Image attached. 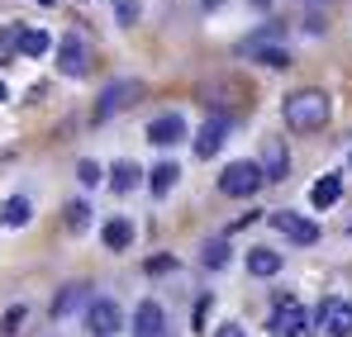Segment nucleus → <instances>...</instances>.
Returning <instances> with one entry per match:
<instances>
[{
	"instance_id": "25",
	"label": "nucleus",
	"mask_w": 352,
	"mask_h": 337,
	"mask_svg": "<svg viewBox=\"0 0 352 337\" xmlns=\"http://www.w3.org/2000/svg\"><path fill=\"white\" fill-rule=\"evenodd\" d=\"M10 53H19V29H5V34H0V62Z\"/></svg>"
},
{
	"instance_id": "15",
	"label": "nucleus",
	"mask_w": 352,
	"mask_h": 337,
	"mask_svg": "<svg viewBox=\"0 0 352 337\" xmlns=\"http://www.w3.org/2000/svg\"><path fill=\"white\" fill-rule=\"evenodd\" d=\"M248 271H252V276H276V271H281V252L252 247V252H248Z\"/></svg>"
},
{
	"instance_id": "19",
	"label": "nucleus",
	"mask_w": 352,
	"mask_h": 337,
	"mask_svg": "<svg viewBox=\"0 0 352 337\" xmlns=\"http://www.w3.org/2000/svg\"><path fill=\"white\" fill-rule=\"evenodd\" d=\"M0 224H10V228H24V224H29V200H24V195L5 200V205H0Z\"/></svg>"
},
{
	"instance_id": "30",
	"label": "nucleus",
	"mask_w": 352,
	"mask_h": 337,
	"mask_svg": "<svg viewBox=\"0 0 352 337\" xmlns=\"http://www.w3.org/2000/svg\"><path fill=\"white\" fill-rule=\"evenodd\" d=\"M38 5H58V0H38Z\"/></svg>"
},
{
	"instance_id": "32",
	"label": "nucleus",
	"mask_w": 352,
	"mask_h": 337,
	"mask_svg": "<svg viewBox=\"0 0 352 337\" xmlns=\"http://www.w3.org/2000/svg\"><path fill=\"white\" fill-rule=\"evenodd\" d=\"M314 5H329V0H314Z\"/></svg>"
},
{
	"instance_id": "9",
	"label": "nucleus",
	"mask_w": 352,
	"mask_h": 337,
	"mask_svg": "<svg viewBox=\"0 0 352 337\" xmlns=\"http://www.w3.org/2000/svg\"><path fill=\"white\" fill-rule=\"evenodd\" d=\"M224 138H229V119H224V114L205 119V128L195 133V157H214V152L224 148Z\"/></svg>"
},
{
	"instance_id": "13",
	"label": "nucleus",
	"mask_w": 352,
	"mask_h": 337,
	"mask_svg": "<svg viewBox=\"0 0 352 337\" xmlns=\"http://www.w3.org/2000/svg\"><path fill=\"white\" fill-rule=\"evenodd\" d=\"M148 138H153L157 148H172V143L186 138V119H181V114H162V119H153V124H148Z\"/></svg>"
},
{
	"instance_id": "10",
	"label": "nucleus",
	"mask_w": 352,
	"mask_h": 337,
	"mask_svg": "<svg viewBox=\"0 0 352 337\" xmlns=\"http://www.w3.org/2000/svg\"><path fill=\"white\" fill-rule=\"evenodd\" d=\"M86 328L96 337H110L119 328V304L115 299H91V309H86Z\"/></svg>"
},
{
	"instance_id": "7",
	"label": "nucleus",
	"mask_w": 352,
	"mask_h": 337,
	"mask_svg": "<svg viewBox=\"0 0 352 337\" xmlns=\"http://www.w3.org/2000/svg\"><path fill=\"white\" fill-rule=\"evenodd\" d=\"M272 228H276V233H286V237H291V242H300V247L319 242V224L300 219V214H291V209H276V214H272Z\"/></svg>"
},
{
	"instance_id": "27",
	"label": "nucleus",
	"mask_w": 352,
	"mask_h": 337,
	"mask_svg": "<svg viewBox=\"0 0 352 337\" xmlns=\"http://www.w3.org/2000/svg\"><path fill=\"white\" fill-rule=\"evenodd\" d=\"M119 19L133 24V19H138V0H119Z\"/></svg>"
},
{
	"instance_id": "1",
	"label": "nucleus",
	"mask_w": 352,
	"mask_h": 337,
	"mask_svg": "<svg viewBox=\"0 0 352 337\" xmlns=\"http://www.w3.org/2000/svg\"><path fill=\"white\" fill-rule=\"evenodd\" d=\"M281 114H286V124L295 133H314V128L329 124V95L324 91H295V95H286Z\"/></svg>"
},
{
	"instance_id": "3",
	"label": "nucleus",
	"mask_w": 352,
	"mask_h": 337,
	"mask_svg": "<svg viewBox=\"0 0 352 337\" xmlns=\"http://www.w3.org/2000/svg\"><path fill=\"white\" fill-rule=\"evenodd\" d=\"M267 328H272L276 337H305L309 333V314H305V304H295V299H276Z\"/></svg>"
},
{
	"instance_id": "29",
	"label": "nucleus",
	"mask_w": 352,
	"mask_h": 337,
	"mask_svg": "<svg viewBox=\"0 0 352 337\" xmlns=\"http://www.w3.org/2000/svg\"><path fill=\"white\" fill-rule=\"evenodd\" d=\"M214 337H248V333H243L238 323H224V328H219V333H214Z\"/></svg>"
},
{
	"instance_id": "24",
	"label": "nucleus",
	"mask_w": 352,
	"mask_h": 337,
	"mask_svg": "<svg viewBox=\"0 0 352 337\" xmlns=\"http://www.w3.org/2000/svg\"><path fill=\"white\" fill-rule=\"evenodd\" d=\"M86 224H91V205H81V200H76V205H67V228H76V233H81Z\"/></svg>"
},
{
	"instance_id": "20",
	"label": "nucleus",
	"mask_w": 352,
	"mask_h": 337,
	"mask_svg": "<svg viewBox=\"0 0 352 337\" xmlns=\"http://www.w3.org/2000/svg\"><path fill=\"white\" fill-rule=\"evenodd\" d=\"M176 176H181V167H176V162H157V167H153V176H148V181H153V195H167V190L176 185Z\"/></svg>"
},
{
	"instance_id": "6",
	"label": "nucleus",
	"mask_w": 352,
	"mask_h": 337,
	"mask_svg": "<svg viewBox=\"0 0 352 337\" xmlns=\"http://www.w3.org/2000/svg\"><path fill=\"white\" fill-rule=\"evenodd\" d=\"M319 323H324V333L329 337H352V299H324L319 304Z\"/></svg>"
},
{
	"instance_id": "18",
	"label": "nucleus",
	"mask_w": 352,
	"mask_h": 337,
	"mask_svg": "<svg viewBox=\"0 0 352 337\" xmlns=\"http://www.w3.org/2000/svg\"><path fill=\"white\" fill-rule=\"evenodd\" d=\"M48 48H53V38L43 29H19V53L24 57H43Z\"/></svg>"
},
{
	"instance_id": "26",
	"label": "nucleus",
	"mask_w": 352,
	"mask_h": 337,
	"mask_svg": "<svg viewBox=\"0 0 352 337\" xmlns=\"http://www.w3.org/2000/svg\"><path fill=\"white\" fill-rule=\"evenodd\" d=\"M76 176H81L86 185H96V181H100V167H96V162H81V167H76Z\"/></svg>"
},
{
	"instance_id": "28",
	"label": "nucleus",
	"mask_w": 352,
	"mask_h": 337,
	"mask_svg": "<svg viewBox=\"0 0 352 337\" xmlns=\"http://www.w3.org/2000/svg\"><path fill=\"white\" fill-rule=\"evenodd\" d=\"M205 318H210V299H200V304H195V328H205Z\"/></svg>"
},
{
	"instance_id": "11",
	"label": "nucleus",
	"mask_w": 352,
	"mask_h": 337,
	"mask_svg": "<svg viewBox=\"0 0 352 337\" xmlns=\"http://www.w3.org/2000/svg\"><path fill=\"white\" fill-rule=\"evenodd\" d=\"M257 167H262L267 181H286V171H291L286 143H281V138H267V143H262V162H257Z\"/></svg>"
},
{
	"instance_id": "31",
	"label": "nucleus",
	"mask_w": 352,
	"mask_h": 337,
	"mask_svg": "<svg viewBox=\"0 0 352 337\" xmlns=\"http://www.w3.org/2000/svg\"><path fill=\"white\" fill-rule=\"evenodd\" d=\"M0 100H5V86H0Z\"/></svg>"
},
{
	"instance_id": "12",
	"label": "nucleus",
	"mask_w": 352,
	"mask_h": 337,
	"mask_svg": "<svg viewBox=\"0 0 352 337\" xmlns=\"http://www.w3.org/2000/svg\"><path fill=\"white\" fill-rule=\"evenodd\" d=\"M58 67L67 71V76H81L86 67H91V57H86V43L76 38V34H67L58 43Z\"/></svg>"
},
{
	"instance_id": "2",
	"label": "nucleus",
	"mask_w": 352,
	"mask_h": 337,
	"mask_svg": "<svg viewBox=\"0 0 352 337\" xmlns=\"http://www.w3.org/2000/svg\"><path fill=\"white\" fill-rule=\"evenodd\" d=\"M262 167L257 162H229V171L219 176V190L224 195H234V200H248V195H257L262 190Z\"/></svg>"
},
{
	"instance_id": "23",
	"label": "nucleus",
	"mask_w": 352,
	"mask_h": 337,
	"mask_svg": "<svg viewBox=\"0 0 352 337\" xmlns=\"http://www.w3.org/2000/svg\"><path fill=\"white\" fill-rule=\"evenodd\" d=\"M24 318H29V309H24V304H14V309H10V314L0 318V333H5V337H14L19 328H24Z\"/></svg>"
},
{
	"instance_id": "16",
	"label": "nucleus",
	"mask_w": 352,
	"mask_h": 337,
	"mask_svg": "<svg viewBox=\"0 0 352 337\" xmlns=\"http://www.w3.org/2000/svg\"><path fill=\"white\" fill-rule=\"evenodd\" d=\"M100 237H105L110 252H124V247L133 242V224H129V219H110V224L100 228Z\"/></svg>"
},
{
	"instance_id": "8",
	"label": "nucleus",
	"mask_w": 352,
	"mask_h": 337,
	"mask_svg": "<svg viewBox=\"0 0 352 337\" xmlns=\"http://www.w3.org/2000/svg\"><path fill=\"white\" fill-rule=\"evenodd\" d=\"M133 337H167V314L157 299H143L133 314Z\"/></svg>"
},
{
	"instance_id": "22",
	"label": "nucleus",
	"mask_w": 352,
	"mask_h": 337,
	"mask_svg": "<svg viewBox=\"0 0 352 337\" xmlns=\"http://www.w3.org/2000/svg\"><path fill=\"white\" fill-rule=\"evenodd\" d=\"M200 262H205L210 271H219V266L229 262V247H224V242H205V252H200Z\"/></svg>"
},
{
	"instance_id": "5",
	"label": "nucleus",
	"mask_w": 352,
	"mask_h": 337,
	"mask_svg": "<svg viewBox=\"0 0 352 337\" xmlns=\"http://www.w3.org/2000/svg\"><path fill=\"white\" fill-rule=\"evenodd\" d=\"M138 95H143V81H115V86H105V95H100V105H96V124H105L110 114L129 110Z\"/></svg>"
},
{
	"instance_id": "14",
	"label": "nucleus",
	"mask_w": 352,
	"mask_h": 337,
	"mask_svg": "<svg viewBox=\"0 0 352 337\" xmlns=\"http://www.w3.org/2000/svg\"><path fill=\"white\" fill-rule=\"evenodd\" d=\"M338 195H343V176H319L314 190H309V205L314 209H329V205H338Z\"/></svg>"
},
{
	"instance_id": "4",
	"label": "nucleus",
	"mask_w": 352,
	"mask_h": 337,
	"mask_svg": "<svg viewBox=\"0 0 352 337\" xmlns=\"http://www.w3.org/2000/svg\"><path fill=\"white\" fill-rule=\"evenodd\" d=\"M276 34H281V29H276V24H267L262 34H252V38L243 43V53L252 57V62H262V67H291V53H286L281 43H267V38H276Z\"/></svg>"
},
{
	"instance_id": "21",
	"label": "nucleus",
	"mask_w": 352,
	"mask_h": 337,
	"mask_svg": "<svg viewBox=\"0 0 352 337\" xmlns=\"http://www.w3.org/2000/svg\"><path fill=\"white\" fill-rule=\"evenodd\" d=\"M138 181H143V171L133 167V162H115V176H110V185H115L119 195H124V190H133Z\"/></svg>"
},
{
	"instance_id": "17",
	"label": "nucleus",
	"mask_w": 352,
	"mask_h": 337,
	"mask_svg": "<svg viewBox=\"0 0 352 337\" xmlns=\"http://www.w3.org/2000/svg\"><path fill=\"white\" fill-rule=\"evenodd\" d=\"M86 294H91V290H86L81 281H76V285H62L58 299H53V318H67V314H72V309H76V304H81Z\"/></svg>"
}]
</instances>
